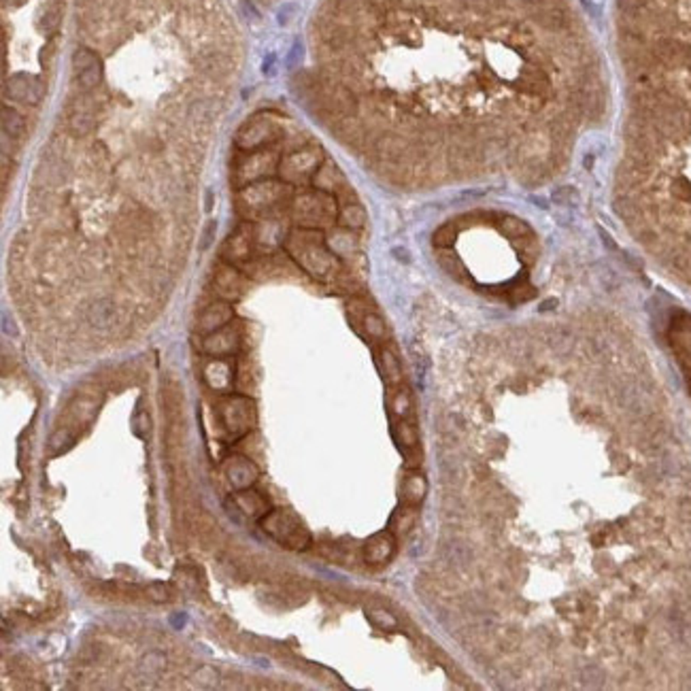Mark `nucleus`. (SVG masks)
Masks as SVG:
<instances>
[{
    "label": "nucleus",
    "mask_w": 691,
    "mask_h": 691,
    "mask_svg": "<svg viewBox=\"0 0 691 691\" xmlns=\"http://www.w3.org/2000/svg\"><path fill=\"white\" fill-rule=\"evenodd\" d=\"M262 528L277 543L292 549H306L311 545V534L302 521L289 511H270L262 517Z\"/></svg>",
    "instance_id": "nucleus-7"
},
{
    "label": "nucleus",
    "mask_w": 691,
    "mask_h": 691,
    "mask_svg": "<svg viewBox=\"0 0 691 691\" xmlns=\"http://www.w3.org/2000/svg\"><path fill=\"white\" fill-rule=\"evenodd\" d=\"M217 415L221 426L226 428V432L232 438H238L243 434L249 432L253 419H255V411H253V402L245 396H228L219 402L217 407Z\"/></svg>",
    "instance_id": "nucleus-8"
},
{
    "label": "nucleus",
    "mask_w": 691,
    "mask_h": 691,
    "mask_svg": "<svg viewBox=\"0 0 691 691\" xmlns=\"http://www.w3.org/2000/svg\"><path fill=\"white\" fill-rule=\"evenodd\" d=\"M226 477L236 492L249 490L258 481V468L247 458H230L226 464Z\"/></svg>",
    "instance_id": "nucleus-16"
},
{
    "label": "nucleus",
    "mask_w": 691,
    "mask_h": 691,
    "mask_svg": "<svg viewBox=\"0 0 691 691\" xmlns=\"http://www.w3.org/2000/svg\"><path fill=\"white\" fill-rule=\"evenodd\" d=\"M234 362L228 358H213L204 370L202 377L206 381V385L215 392H228L234 383Z\"/></svg>",
    "instance_id": "nucleus-13"
},
{
    "label": "nucleus",
    "mask_w": 691,
    "mask_h": 691,
    "mask_svg": "<svg viewBox=\"0 0 691 691\" xmlns=\"http://www.w3.org/2000/svg\"><path fill=\"white\" fill-rule=\"evenodd\" d=\"M245 283H247V279L236 268H232V264L217 266L213 285H215V292L223 300H238L245 292Z\"/></svg>",
    "instance_id": "nucleus-12"
},
{
    "label": "nucleus",
    "mask_w": 691,
    "mask_h": 691,
    "mask_svg": "<svg viewBox=\"0 0 691 691\" xmlns=\"http://www.w3.org/2000/svg\"><path fill=\"white\" fill-rule=\"evenodd\" d=\"M396 549V534L392 530L387 532H379L372 538L366 541L364 545V560L372 566H381L385 562H389V558L394 555Z\"/></svg>",
    "instance_id": "nucleus-14"
},
{
    "label": "nucleus",
    "mask_w": 691,
    "mask_h": 691,
    "mask_svg": "<svg viewBox=\"0 0 691 691\" xmlns=\"http://www.w3.org/2000/svg\"><path fill=\"white\" fill-rule=\"evenodd\" d=\"M255 226L253 223H241L234 234L228 236V241L221 247V258L228 264L245 266L251 258L253 245H255Z\"/></svg>",
    "instance_id": "nucleus-10"
},
{
    "label": "nucleus",
    "mask_w": 691,
    "mask_h": 691,
    "mask_svg": "<svg viewBox=\"0 0 691 691\" xmlns=\"http://www.w3.org/2000/svg\"><path fill=\"white\" fill-rule=\"evenodd\" d=\"M234 317V311H232V304L221 300V302H213L209 304L200 317H198V332L200 334H211L223 326H228Z\"/></svg>",
    "instance_id": "nucleus-15"
},
{
    "label": "nucleus",
    "mask_w": 691,
    "mask_h": 691,
    "mask_svg": "<svg viewBox=\"0 0 691 691\" xmlns=\"http://www.w3.org/2000/svg\"><path fill=\"white\" fill-rule=\"evenodd\" d=\"M47 94V83L30 74H9L4 77V98L19 102L23 106H38Z\"/></svg>",
    "instance_id": "nucleus-9"
},
{
    "label": "nucleus",
    "mask_w": 691,
    "mask_h": 691,
    "mask_svg": "<svg viewBox=\"0 0 691 691\" xmlns=\"http://www.w3.org/2000/svg\"><path fill=\"white\" fill-rule=\"evenodd\" d=\"M338 200L330 192L321 189H304L294 194L289 213L298 228L328 230L338 219Z\"/></svg>",
    "instance_id": "nucleus-3"
},
{
    "label": "nucleus",
    "mask_w": 691,
    "mask_h": 691,
    "mask_svg": "<svg viewBox=\"0 0 691 691\" xmlns=\"http://www.w3.org/2000/svg\"><path fill=\"white\" fill-rule=\"evenodd\" d=\"M234 502L236 507L247 515V517H264L268 513L266 500L258 494V492H249V490H238L234 494Z\"/></svg>",
    "instance_id": "nucleus-21"
},
{
    "label": "nucleus",
    "mask_w": 691,
    "mask_h": 691,
    "mask_svg": "<svg viewBox=\"0 0 691 691\" xmlns=\"http://www.w3.org/2000/svg\"><path fill=\"white\" fill-rule=\"evenodd\" d=\"M368 619L372 621V626H377L379 630H392L396 628V619L387 613V611H370L368 613Z\"/></svg>",
    "instance_id": "nucleus-33"
},
{
    "label": "nucleus",
    "mask_w": 691,
    "mask_h": 691,
    "mask_svg": "<svg viewBox=\"0 0 691 691\" xmlns=\"http://www.w3.org/2000/svg\"><path fill=\"white\" fill-rule=\"evenodd\" d=\"M426 490H428V485H426V479L421 477V475H409L407 479H404V483H402V500L407 502V504H411V507H417L421 500H424V496H426Z\"/></svg>",
    "instance_id": "nucleus-25"
},
{
    "label": "nucleus",
    "mask_w": 691,
    "mask_h": 691,
    "mask_svg": "<svg viewBox=\"0 0 691 691\" xmlns=\"http://www.w3.org/2000/svg\"><path fill=\"white\" fill-rule=\"evenodd\" d=\"M360 328L372 343H383L387 338V326H385L383 317L379 313H375V311H368L360 319Z\"/></svg>",
    "instance_id": "nucleus-24"
},
{
    "label": "nucleus",
    "mask_w": 691,
    "mask_h": 691,
    "mask_svg": "<svg viewBox=\"0 0 691 691\" xmlns=\"http://www.w3.org/2000/svg\"><path fill=\"white\" fill-rule=\"evenodd\" d=\"M294 200V187L285 181L262 179L243 189L236 196V211L249 221H266L281 217Z\"/></svg>",
    "instance_id": "nucleus-1"
},
{
    "label": "nucleus",
    "mask_w": 691,
    "mask_h": 691,
    "mask_svg": "<svg viewBox=\"0 0 691 691\" xmlns=\"http://www.w3.org/2000/svg\"><path fill=\"white\" fill-rule=\"evenodd\" d=\"M283 138V126L272 113H260L251 119H247L236 136L234 143L238 151H255L264 147H275Z\"/></svg>",
    "instance_id": "nucleus-5"
},
{
    "label": "nucleus",
    "mask_w": 691,
    "mask_h": 691,
    "mask_svg": "<svg viewBox=\"0 0 691 691\" xmlns=\"http://www.w3.org/2000/svg\"><path fill=\"white\" fill-rule=\"evenodd\" d=\"M498 226H500V232L502 234H507L509 238H524V236H530L532 234V230H530V226L524 221V219H519V217H515V215H500L498 217Z\"/></svg>",
    "instance_id": "nucleus-27"
},
{
    "label": "nucleus",
    "mask_w": 691,
    "mask_h": 691,
    "mask_svg": "<svg viewBox=\"0 0 691 691\" xmlns=\"http://www.w3.org/2000/svg\"><path fill=\"white\" fill-rule=\"evenodd\" d=\"M324 162H326V153L319 145L298 147L281 157L277 175L281 177V181H285L289 185H302L313 179L315 170Z\"/></svg>",
    "instance_id": "nucleus-6"
},
{
    "label": "nucleus",
    "mask_w": 691,
    "mask_h": 691,
    "mask_svg": "<svg viewBox=\"0 0 691 691\" xmlns=\"http://www.w3.org/2000/svg\"><path fill=\"white\" fill-rule=\"evenodd\" d=\"M164 664H166V660H164L160 653H149V656L143 660L140 668H143L147 675H151V673H160V670L164 668Z\"/></svg>",
    "instance_id": "nucleus-34"
},
{
    "label": "nucleus",
    "mask_w": 691,
    "mask_h": 691,
    "mask_svg": "<svg viewBox=\"0 0 691 691\" xmlns=\"http://www.w3.org/2000/svg\"><path fill=\"white\" fill-rule=\"evenodd\" d=\"M281 153L275 147H264L255 151H241L232 162V177L230 183L234 189H243L255 181L270 179L279 172Z\"/></svg>",
    "instance_id": "nucleus-4"
},
{
    "label": "nucleus",
    "mask_w": 691,
    "mask_h": 691,
    "mask_svg": "<svg viewBox=\"0 0 691 691\" xmlns=\"http://www.w3.org/2000/svg\"><path fill=\"white\" fill-rule=\"evenodd\" d=\"M311 185H313L315 189L336 194V192H341V189L347 185V179H345V175L341 172V168H338L334 162L326 160V162L315 170V175H313V179H311Z\"/></svg>",
    "instance_id": "nucleus-17"
},
{
    "label": "nucleus",
    "mask_w": 691,
    "mask_h": 691,
    "mask_svg": "<svg viewBox=\"0 0 691 691\" xmlns=\"http://www.w3.org/2000/svg\"><path fill=\"white\" fill-rule=\"evenodd\" d=\"M326 245L330 247V251H332L334 255H341V258H349V255H353L355 249H358L355 234H353V230H347V228L332 230V232L326 236Z\"/></svg>",
    "instance_id": "nucleus-20"
},
{
    "label": "nucleus",
    "mask_w": 691,
    "mask_h": 691,
    "mask_svg": "<svg viewBox=\"0 0 691 691\" xmlns=\"http://www.w3.org/2000/svg\"><path fill=\"white\" fill-rule=\"evenodd\" d=\"M85 319H87V324H92L94 328H100V330L111 328L113 321H115V304H113V300H109V298H100V300L92 302V304L87 306V311H85Z\"/></svg>",
    "instance_id": "nucleus-19"
},
{
    "label": "nucleus",
    "mask_w": 691,
    "mask_h": 691,
    "mask_svg": "<svg viewBox=\"0 0 691 691\" xmlns=\"http://www.w3.org/2000/svg\"><path fill=\"white\" fill-rule=\"evenodd\" d=\"M575 198H577V192L573 187H568V185H562L560 189L553 192V200L560 202V204H573Z\"/></svg>",
    "instance_id": "nucleus-35"
},
{
    "label": "nucleus",
    "mask_w": 691,
    "mask_h": 691,
    "mask_svg": "<svg viewBox=\"0 0 691 691\" xmlns=\"http://www.w3.org/2000/svg\"><path fill=\"white\" fill-rule=\"evenodd\" d=\"M241 347V330L232 326V321L211 334H204L202 351L213 358H230Z\"/></svg>",
    "instance_id": "nucleus-11"
},
{
    "label": "nucleus",
    "mask_w": 691,
    "mask_h": 691,
    "mask_svg": "<svg viewBox=\"0 0 691 691\" xmlns=\"http://www.w3.org/2000/svg\"><path fill=\"white\" fill-rule=\"evenodd\" d=\"M389 409L398 419H407L411 415L413 402H411V394L404 387H398L396 392H392L389 396Z\"/></svg>",
    "instance_id": "nucleus-28"
},
{
    "label": "nucleus",
    "mask_w": 691,
    "mask_h": 691,
    "mask_svg": "<svg viewBox=\"0 0 691 691\" xmlns=\"http://www.w3.org/2000/svg\"><path fill=\"white\" fill-rule=\"evenodd\" d=\"M438 262H441V266H443L447 272H451L453 277H460V279H462V277L466 275L462 262H460L455 255H451V253H438Z\"/></svg>",
    "instance_id": "nucleus-32"
},
{
    "label": "nucleus",
    "mask_w": 691,
    "mask_h": 691,
    "mask_svg": "<svg viewBox=\"0 0 691 691\" xmlns=\"http://www.w3.org/2000/svg\"><path fill=\"white\" fill-rule=\"evenodd\" d=\"M394 438H396L398 447L404 453H411L413 449H417V443H419L415 426L407 424L404 419H400L398 424H394Z\"/></svg>",
    "instance_id": "nucleus-26"
},
{
    "label": "nucleus",
    "mask_w": 691,
    "mask_h": 691,
    "mask_svg": "<svg viewBox=\"0 0 691 691\" xmlns=\"http://www.w3.org/2000/svg\"><path fill=\"white\" fill-rule=\"evenodd\" d=\"M534 296H536V289H534L530 283H526V281L515 283V285L509 289V298H511L513 302H528V300H532Z\"/></svg>",
    "instance_id": "nucleus-31"
},
{
    "label": "nucleus",
    "mask_w": 691,
    "mask_h": 691,
    "mask_svg": "<svg viewBox=\"0 0 691 691\" xmlns=\"http://www.w3.org/2000/svg\"><path fill=\"white\" fill-rule=\"evenodd\" d=\"M336 223L341 228H347V230H362L366 226V211L360 202H349V204H343L341 211H338V219Z\"/></svg>",
    "instance_id": "nucleus-22"
},
{
    "label": "nucleus",
    "mask_w": 691,
    "mask_h": 691,
    "mask_svg": "<svg viewBox=\"0 0 691 691\" xmlns=\"http://www.w3.org/2000/svg\"><path fill=\"white\" fill-rule=\"evenodd\" d=\"M377 360H379V368H381V375H383L385 383H387L389 387H398V385H402L404 375H402V366H400V360H398V355L394 353V349H389V347L383 345V347L377 351Z\"/></svg>",
    "instance_id": "nucleus-18"
},
{
    "label": "nucleus",
    "mask_w": 691,
    "mask_h": 691,
    "mask_svg": "<svg viewBox=\"0 0 691 691\" xmlns=\"http://www.w3.org/2000/svg\"><path fill=\"white\" fill-rule=\"evenodd\" d=\"M26 132V119L23 115L9 106V104H2V136H11L13 140L23 136Z\"/></svg>",
    "instance_id": "nucleus-23"
},
{
    "label": "nucleus",
    "mask_w": 691,
    "mask_h": 691,
    "mask_svg": "<svg viewBox=\"0 0 691 691\" xmlns=\"http://www.w3.org/2000/svg\"><path fill=\"white\" fill-rule=\"evenodd\" d=\"M285 251L302 266L309 275L317 279L336 277L341 270L338 258L326 245L324 230L313 228H298L285 236Z\"/></svg>",
    "instance_id": "nucleus-2"
},
{
    "label": "nucleus",
    "mask_w": 691,
    "mask_h": 691,
    "mask_svg": "<svg viewBox=\"0 0 691 691\" xmlns=\"http://www.w3.org/2000/svg\"><path fill=\"white\" fill-rule=\"evenodd\" d=\"M413 524H415V511L409 504L407 509H400V511L394 513V517L389 521V530L394 534H404V532H409L413 528Z\"/></svg>",
    "instance_id": "nucleus-29"
},
{
    "label": "nucleus",
    "mask_w": 691,
    "mask_h": 691,
    "mask_svg": "<svg viewBox=\"0 0 691 691\" xmlns=\"http://www.w3.org/2000/svg\"><path fill=\"white\" fill-rule=\"evenodd\" d=\"M455 238H458V226H455L453 221H449V223H443V226L434 232L432 243H434L436 249H451L453 243H455Z\"/></svg>",
    "instance_id": "nucleus-30"
}]
</instances>
